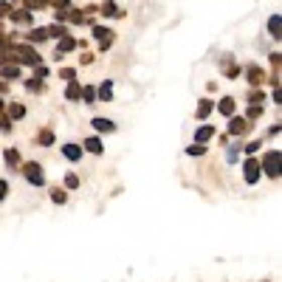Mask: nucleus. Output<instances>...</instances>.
Here are the masks:
<instances>
[{
	"label": "nucleus",
	"instance_id": "nucleus-1",
	"mask_svg": "<svg viewBox=\"0 0 282 282\" xmlns=\"http://www.w3.org/2000/svg\"><path fill=\"white\" fill-rule=\"evenodd\" d=\"M26 178L34 183V186H42V183H45V181H42V169H40V164H28V167H26Z\"/></svg>",
	"mask_w": 282,
	"mask_h": 282
},
{
	"label": "nucleus",
	"instance_id": "nucleus-2",
	"mask_svg": "<svg viewBox=\"0 0 282 282\" xmlns=\"http://www.w3.org/2000/svg\"><path fill=\"white\" fill-rule=\"evenodd\" d=\"M265 169H268V175L271 178L279 175V153H268L265 155Z\"/></svg>",
	"mask_w": 282,
	"mask_h": 282
},
{
	"label": "nucleus",
	"instance_id": "nucleus-3",
	"mask_svg": "<svg viewBox=\"0 0 282 282\" xmlns=\"http://www.w3.org/2000/svg\"><path fill=\"white\" fill-rule=\"evenodd\" d=\"M257 178H260V164L251 158V161H246V181L248 183H257Z\"/></svg>",
	"mask_w": 282,
	"mask_h": 282
},
{
	"label": "nucleus",
	"instance_id": "nucleus-4",
	"mask_svg": "<svg viewBox=\"0 0 282 282\" xmlns=\"http://www.w3.org/2000/svg\"><path fill=\"white\" fill-rule=\"evenodd\" d=\"M93 127L102 130V133H110V130H113V124H110V121H105V119H93Z\"/></svg>",
	"mask_w": 282,
	"mask_h": 282
},
{
	"label": "nucleus",
	"instance_id": "nucleus-5",
	"mask_svg": "<svg viewBox=\"0 0 282 282\" xmlns=\"http://www.w3.org/2000/svg\"><path fill=\"white\" fill-rule=\"evenodd\" d=\"M65 155H68L70 161H77L79 155H82V150H79V147H74V144H70V147H65Z\"/></svg>",
	"mask_w": 282,
	"mask_h": 282
},
{
	"label": "nucleus",
	"instance_id": "nucleus-6",
	"mask_svg": "<svg viewBox=\"0 0 282 282\" xmlns=\"http://www.w3.org/2000/svg\"><path fill=\"white\" fill-rule=\"evenodd\" d=\"M212 133H215L212 127H200V130H197V141H206V138H212Z\"/></svg>",
	"mask_w": 282,
	"mask_h": 282
},
{
	"label": "nucleus",
	"instance_id": "nucleus-7",
	"mask_svg": "<svg viewBox=\"0 0 282 282\" xmlns=\"http://www.w3.org/2000/svg\"><path fill=\"white\" fill-rule=\"evenodd\" d=\"M85 147L91 150V153H102V144H99V138H88V144Z\"/></svg>",
	"mask_w": 282,
	"mask_h": 282
},
{
	"label": "nucleus",
	"instance_id": "nucleus-8",
	"mask_svg": "<svg viewBox=\"0 0 282 282\" xmlns=\"http://www.w3.org/2000/svg\"><path fill=\"white\" fill-rule=\"evenodd\" d=\"M268 26H271V34L279 37V17H271V23H268Z\"/></svg>",
	"mask_w": 282,
	"mask_h": 282
},
{
	"label": "nucleus",
	"instance_id": "nucleus-9",
	"mask_svg": "<svg viewBox=\"0 0 282 282\" xmlns=\"http://www.w3.org/2000/svg\"><path fill=\"white\" fill-rule=\"evenodd\" d=\"M220 110H223V113H232L234 110V102H232V99H226L223 105H220Z\"/></svg>",
	"mask_w": 282,
	"mask_h": 282
},
{
	"label": "nucleus",
	"instance_id": "nucleus-10",
	"mask_svg": "<svg viewBox=\"0 0 282 282\" xmlns=\"http://www.w3.org/2000/svg\"><path fill=\"white\" fill-rule=\"evenodd\" d=\"M99 93H102V99L107 102V99H110V82H105V85H102V91H99Z\"/></svg>",
	"mask_w": 282,
	"mask_h": 282
},
{
	"label": "nucleus",
	"instance_id": "nucleus-11",
	"mask_svg": "<svg viewBox=\"0 0 282 282\" xmlns=\"http://www.w3.org/2000/svg\"><path fill=\"white\" fill-rule=\"evenodd\" d=\"M206 113H212V105L209 102H200V119H206Z\"/></svg>",
	"mask_w": 282,
	"mask_h": 282
},
{
	"label": "nucleus",
	"instance_id": "nucleus-12",
	"mask_svg": "<svg viewBox=\"0 0 282 282\" xmlns=\"http://www.w3.org/2000/svg\"><path fill=\"white\" fill-rule=\"evenodd\" d=\"M243 127H246L243 121H234V124H229V130H232V133H243Z\"/></svg>",
	"mask_w": 282,
	"mask_h": 282
},
{
	"label": "nucleus",
	"instance_id": "nucleus-13",
	"mask_svg": "<svg viewBox=\"0 0 282 282\" xmlns=\"http://www.w3.org/2000/svg\"><path fill=\"white\" fill-rule=\"evenodd\" d=\"M9 113H12L14 119H20V116H23V107H20V105H14V107H12V110H9Z\"/></svg>",
	"mask_w": 282,
	"mask_h": 282
},
{
	"label": "nucleus",
	"instance_id": "nucleus-14",
	"mask_svg": "<svg viewBox=\"0 0 282 282\" xmlns=\"http://www.w3.org/2000/svg\"><path fill=\"white\" fill-rule=\"evenodd\" d=\"M65 181H68V186H70V189H77V175H68V178H65Z\"/></svg>",
	"mask_w": 282,
	"mask_h": 282
},
{
	"label": "nucleus",
	"instance_id": "nucleus-15",
	"mask_svg": "<svg viewBox=\"0 0 282 282\" xmlns=\"http://www.w3.org/2000/svg\"><path fill=\"white\" fill-rule=\"evenodd\" d=\"M3 195H6V183L0 181V197H3Z\"/></svg>",
	"mask_w": 282,
	"mask_h": 282
}]
</instances>
